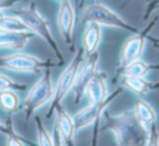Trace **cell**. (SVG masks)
Listing matches in <instances>:
<instances>
[{
  "label": "cell",
  "instance_id": "1",
  "mask_svg": "<svg viewBox=\"0 0 159 146\" xmlns=\"http://www.w3.org/2000/svg\"><path fill=\"white\" fill-rule=\"evenodd\" d=\"M108 127L113 131L118 145H144L145 131L134 115V111H124L108 117Z\"/></svg>",
  "mask_w": 159,
  "mask_h": 146
},
{
  "label": "cell",
  "instance_id": "2",
  "mask_svg": "<svg viewBox=\"0 0 159 146\" xmlns=\"http://www.w3.org/2000/svg\"><path fill=\"white\" fill-rule=\"evenodd\" d=\"M12 14H15L20 19H22L25 21V24L30 27V30L35 35L40 36L50 46V49L52 50V52L60 61L63 60V55L60 50L57 41L53 37V34H52V30H51V26H50L47 19L35 6L30 5L26 7H20V9L12 10Z\"/></svg>",
  "mask_w": 159,
  "mask_h": 146
},
{
  "label": "cell",
  "instance_id": "3",
  "mask_svg": "<svg viewBox=\"0 0 159 146\" xmlns=\"http://www.w3.org/2000/svg\"><path fill=\"white\" fill-rule=\"evenodd\" d=\"M82 21L84 24L97 22L101 26H108V27H114V29H119L124 31H130L133 34L139 31L135 26L129 24L118 12H116L113 9H111L109 6L102 2L89 4L82 14Z\"/></svg>",
  "mask_w": 159,
  "mask_h": 146
},
{
  "label": "cell",
  "instance_id": "4",
  "mask_svg": "<svg viewBox=\"0 0 159 146\" xmlns=\"http://www.w3.org/2000/svg\"><path fill=\"white\" fill-rule=\"evenodd\" d=\"M53 91L55 86L51 79V71L50 69H46L25 97L24 109L26 111V116H32L37 110L48 104L53 97Z\"/></svg>",
  "mask_w": 159,
  "mask_h": 146
},
{
  "label": "cell",
  "instance_id": "5",
  "mask_svg": "<svg viewBox=\"0 0 159 146\" xmlns=\"http://www.w3.org/2000/svg\"><path fill=\"white\" fill-rule=\"evenodd\" d=\"M51 62L48 60L40 59L32 54L27 52H14L10 55H5L0 57V67L15 71V72H40L51 67Z\"/></svg>",
  "mask_w": 159,
  "mask_h": 146
},
{
  "label": "cell",
  "instance_id": "6",
  "mask_svg": "<svg viewBox=\"0 0 159 146\" xmlns=\"http://www.w3.org/2000/svg\"><path fill=\"white\" fill-rule=\"evenodd\" d=\"M82 55L80 51H77L68 65L63 69L61 75L58 76L57 84L55 85V91H53V97H52V104H51V111H55L57 106L62 104V101L66 99L68 92L73 89V85L77 79V74L80 70V66L82 64Z\"/></svg>",
  "mask_w": 159,
  "mask_h": 146
},
{
  "label": "cell",
  "instance_id": "7",
  "mask_svg": "<svg viewBox=\"0 0 159 146\" xmlns=\"http://www.w3.org/2000/svg\"><path fill=\"white\" fill-rule=\"evenodd\" d=\"M155 24H157V19H154L144 29V31L134 32L132 36H129L125 40V42L122 46L120 55H119V69H122V67L127 66L128 64H130V62L142 57V55L144 52V49H145L148 34Z\"/></svg>",
  "mask_w": 159,
  "mask_h": 146
},
{
  "label": "cell",
  "instance_id": "8",
  "mask_svg": "<svg viewBox=\"0 0 159 146\" xmlns=\"http://www.w3.org/2000/svg\"><path fill=\"white\" fill-rule=\"evenodd\" d=\"M122 92L120 89H118L114 94H112L111 96H108V99L103 102H97V104H92L89 102L87 106H84L83 109H81L80 111H77L73 115V120H75V126L76 130H83L86 127H88L89 125L94 124L104 112V110L107 109V106L112 102V100H114L119 94Z\"/></svg>",
  "mask_w": 159,
  "mask_h": 146
},
{
  "label": "cell",
  "instance_id": "9",
  "mask_svg": "<svg viewBox=\"0 0 159 146\" xmlns=\"http://www.w3.org/2000/svg\"><path fill=\"white\" fill-rule=\"evenodd\" d=\"M76 26V12L70 0L62 1L57 11V27L67 46L73 42V32Z\"/></svg>",
  "mask_w": 159,
  "mask_h": 146
},
{
  "label": "cell",
  "instance_id": "10",
  "mask_svg": "<svg viewBox=\"0 0 159 146\" xmlns=\"http://www.w3.org/2000/svg\"><path fill=\"white\" fill-rule=\"evenodd\" d=\"M98 54L97 51L87 55V57L82 61L78 74H77V79L76 82L73 85V92H75V100L78 101L86 92V87L89 82V80L93 77V75L98 71Z\"/></svg>",
  "mask_w": 159,
  "mask_h": 146
},
{
  "label": "cell",
  "instance_id": "11",
  "mask_svg": "<svg viewBox=\"0 0 159 146\" xmlns=\"http://www.w3.org/2000/svg\"><path fill=\"white\" fill-rule=\"evenodd\" d=\"M55 132L60 139V145H72L76 135V126L73 116H71L63 107L55 109Z\"/></svg>",
  "mask_w": 159,
  "mask_h": 146
},
{
  "label": "cell",
  "instance_id": "12",
  "mask_svg": "<svg viewBox=\"0 0 159 146\" xmlns=\"http://www.w3.org/2000/svg\"><path fill=\"white\" fill-rule=\"evenodd\" d=\"M34 36L35 34L31 31H11L0 29V49L20 51Z\"/></svg>",
  "mask_w": 159,
  "mask_h": 146
},
{
  "label": "cell",
  "instance_id": "13",
  "mask_svg": "<svg viewBox=\"0 0 159 146\" xmlns=\"http://www.w3.org/2000/svg\"><path fill=\"white\" fill-rule=\"evenodd\" d=\"M84 95L88 97V101L92 104L103 102L108 99V85L106 75L101 71H97L93 77L89 80Z\"/></svg>",
  "mask_w": 159,
  "mask_h": 146
},
{
  "label": "cell",
  "instance_id": "14",
  "mask_svg": "<svg viewBox=\"0 0 159 146\" xmlns=\"http://www.w3.org/2000/svg\"><path fill=\"white\" fill-rule=\"evenodd\" d=\"M133 111H134V115L138 119L139 124L144 129L145 134L157 126V124H155L157 122V112H155L154 107L145 100H142V99L135 100Z\"/></svg>",
  "mask_w": 159,
  "mask_h": 146
},
{
  "label": "cell",
  "instance_id": "15",
  "mask_svg": "<svg viewBox=\"0 0 159 146\" xmlns=\"http://www.w3.org/2000/svg\"><path fill=\"white\" fill-rule=\"evenodd\" d=\"M102 39V26L97 22H87L82 35V45L86 55L97 51Z\"/></svg>",
  "mask_w": 159,
  "mask_h": 146
},
{
  "label": "cell",
  "instance_id": "16",
  "mask_svg": "<svg viewBox=\"0 0 159 146\" xmlns=\"http://www.w3.org/2000/svg\"><path fill=\"white\" fill-rule=\"evenodd\" d=\"M122 85L129 91L137 94L138 96L147 95L150 90H153V82L145 80V77L138 76H122Z\"/></svg>",
  "mask_w": 159,
  "mask_h": 146
},
{
  "label": "cell",
  "instance_id": "17",
  "mask_svg": "<svg viewBox=\"0 0 159 146\" xmlns=\"http://www.w3.org/2000/svg\"><path fill=\"white\" fill-rule=\"evenodd\" d=\"M0 109L7 114H15L20 109V97L14 89L0 91Z\"/></svg>",
  "mask_w": 159,
  "mask_h": 146
},
{
  "label": "cell",
  "instance_id": "18",
  "mask_svg": "<svg viewBox=\"0 0 159 146\" xmlns=\"http://www.w3.org/2000/svg\"><path fill=\"white\" fill-rule=\"evenodd\" d=\"M0 29L11 31H31L22 19L15 14H6L4 10H0Z\"/></svg>",
  "mask_w": 159,
  "mask_h": 146
},
{
  "label": "cell",
  "instance_id": "19",
  "mask_svg": "<svg viewBox=\"0 0 159 146\" xmlns=\"http://www.w3.org/2000/svg\"><path fill=\"white\" fill-rule=\"evenodd\" d=\"M157 69L158 66H152L150 64L138 59L130 64H128L127 66L120 69V75L123 76H138V77H145L152 69Z\"/></svg>",
  "mask_w": 159,
  "mask_h": 146
},
{
  "label": "cell",
  "instance_id": "20",
  "mask_svg": "<svg viewBox=\"0 0 159 146\" xmlns=\"http://www.w3.org/2000/svg\"><path fill=\"white\" fill-rule=\"evenodd\" d=\"M36 136H37V145L40 146H52L55 145V139L47 127L43 125L42 121L36 120Z\"/></svg>",
  "mask_w": 159,
  "mask_h": 146
},
{
  "label": "cell",
  "instance_id": "21",
  "mask_svg": "<svg viewBox=\"0 0 159 146\" xmlns=\"http://www.w3.org/2000/svg\"><path fill=\"white\" fill-rule=\"evenodd\" d=\"M24 87H25V85L16 82L14 79H11L10 76H7V75H5L0 71V91L6 90V89L16 90V89H24Z\"/></svg>",
  "mask_w": 159,
  "mask_h": 146
},
{
  "label": "cell",
  "instance_id": "22",
  "mask_svg": "<svg viewBox=\"0 0 159 146\" xmlns=\"http://www.w3.org/2000/svg\"><path fill=\"white\" fill-rule=\"evenodd\" d=\"M5 136H6V145L9 146H29L30 145L27 141H25L24 137H21L20 135H17L15 131L10 129Z\"/></svg>",
  "mask_w": 159,
  "mask_h": 146
},
{
  "label": "cell",
  "instance_id": "23",
  "mask_svg": "<svg viewBox=\"0 0 159 146\" xmlns=\"http://www.w3.org/2000/svg\"><path fill=\"white\" fill-rule=\"evenodd\" d=\"M157 9H159V0H150L149 4L147 5L145 12H144V15H143V19L147 20V19L153 14V11L157 10Z\"/></svg>",
  "mask_w": 159,
  "mask_h": 146
},
{
  "label": "cell",
  "instance_id": "24",
  "mask_svg": "<svg viewBox=\"0 0 159 146\" xmlns=\"http://www.w3.org/2000/svg\"><path fill=\"white\" fill-rule=\"evenodd\" d=\"M7 131H9V127L0 120V134H4V135H6L7 134Z\"/></svg>",
  "mask_w": 159,
  "mask_h": 146
},
{
  "label": "cell",
  "instance_id": "25",
  "mask_svg": "<svg viewBox=\"0 0 159 146\" xmlns=\"http://www.w3.org/2000/svg\"><path fill=\"white\" fill-rule=\"evenodd\" d=\"M10 6H11V1H0V10H4Z\"/></svg>",
  "mask_w": 159,
  "mask_h": 146
},
{
  "label": "cell",
  "instance_id": "26",
  "mask_svg": "<svg viewBox=\"0 0 159 146\" xmlns=\"http://www.w3.org/2000/svg\"><path fill=\"white\" fill-rule=\"evenodd\" d=\"M159 89V81L157 84H153V90H158Z\"/></svg>",
  "mask_w": 159,
  "mask_h": 146
},
{
  "label": "cell",
  "instance_id": "27",
  "mask_svg": "<svg viewBox=\"0 0 159 146\" xmlns=\"http://www.w3.org/2000/svg\"><path fill=\"white\" fill-rule=\"evenodd\" d=\"M57 1H60V2H62V1H66V0H57Z\"/></svg>",
  "mask_w": 159,
  "mask_h": 146
},
{
  "label": "cell",
  "instance_id": "28",
  "mask_svg": "<svg viewBox=\"0 0 159 146\" xmlns=\"http://www.w3.org/2000/svg\"><path fill=\"white\" fill-rule=\"evenodd\" d=\"M127 1H132V0H127Z\"/></svg>",
  "mask_w": 159,
  "mask_h": 146
}]
</instances>
